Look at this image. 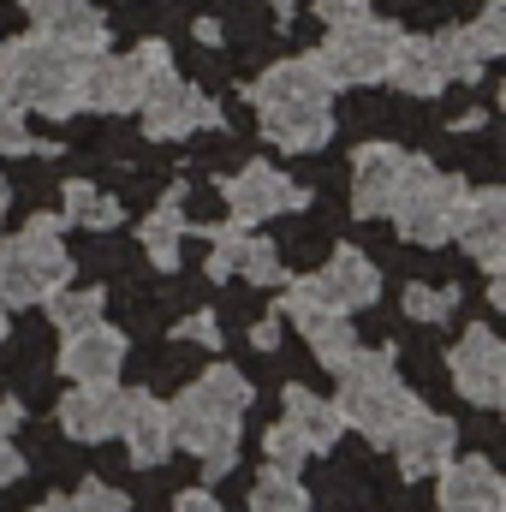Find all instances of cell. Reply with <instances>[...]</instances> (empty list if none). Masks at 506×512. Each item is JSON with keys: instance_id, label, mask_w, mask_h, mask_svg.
<instances>
[{"instance_id": "6da1fadb", "label": "cell", "mask_w": 506, "mask_h": 512, "mask_svg": "<svg viewBox=\"0 0 506 512\" xmlns=\"http://www.w3.org/2000/svg\"><path fill=\"white\" fill-rule=\"evenodd\" d=\"M78 66H84V54L30 30L18 42H0V96L18 102L24 114L66 120V114H78Z\"/></svg>"}, {"instance_id": "7a4b0ae2", "label": "cell", "mask_w": 506, "mask_h": 512, "mask_svg": "<svg viewBox=\"0 0 506 512\" xmlns=\"http://www.w3.org/2000/svg\"><path fill=\"white\" fill-rule=\"evenodd\" d=\"M340 376V393H334V405H340V417H346V429H358L364 441H381L387 447V435L405 423V411L417 405V393L399 382V370H393V346H376V352H352L346 358V370H334Z\"/></svg>"}, {"instance_id": "3957f363", "label": "cell", "mask_w": 506, "mask_h": 512, "mask_svg": "<svg viewBox=\"0 0 506 512\" xmlns=\"http://www.w3.org/2000/svg\"><path fill=\"white\" fill-rule=\"evenodd\" d=\"M465 191H471L465 179H453V173L429 167L423 155H405L387 215H393L399 239H411V245H453L459 215H465Z\"/></svg>"}, {"instance_id": "277c9868", "label": "cell", "mask_w": 506, "mask_h": 512, "mask_svg": "<svg viewBox=\"0 0 506 512\" xmlns=\"http://www.w3.org/2000/svg\"><path fill=\"white\" fill-rule=\"evenodd\" d=\"M66 215H30V227L18 239H0V298L12 304H48V292H60L72 280V256L60 245Z\"/></svg>"}, {"instance_id": "5b68a950", "label": "cell", "mask_w": 506, "mask_h": 512, "mask_svg": "<svg viewBox=\"0 0 506 512\" xmlns=\"http://www.w3.org/2000/svg\"><path fill=\"white\" fill-rule=\"evenodd\" d=\"M393 48H399V24L364 12V18L328 24V42L316 48V66L334 90H364V84H387Z\"/></svg>"}, {"instance_id": "8992f818", "label": "cell", "mask_w": 506, "mask_h": 512, "mask_svg": "<svg viewBox=\"0 0 506 512\" xmlns=\"http://www.w3.org/2000/svg\"><path fill=\"white\" fill-rule=\"evenodd\" d=\"M131 114L143 120V137H155V143H179L191 131H227V114L197 84H185L173 66H161V72L143 78V96H137Z\"/></svg>"}, {"instance_id": "52a82bcc", "label": "cell", "mask_w": 506, "mask_h": 512, "mask_svg": "<svg viewBox=\"0 0 506 512\" xmlns=\"http://www.w3.org/2000/svg\"><path fill=\"white\" fill-rule=\"evenodd\" d=\"M387 447H393V459H399V477H405V483H423V477H435V471L459 453V429H453V417L411 405L405 423L387 435Z\"/></svg>"}, {"instance_id": "ba28073f", "label": "cell", "mask_w": 506, "mask_h": 512, "mask_svg": "<svg viewBox=\"0 0 506 512\" xmlns=\"http://www.w3.org/2000/svg\"><path fill=\"white\" fill-rule=\"evenodd\" d=\"M447 370H453L459 393L471 405H483V411H495L506 399V346H501V334L483 328V322L459 334V346L447 352Z\"/></svg>"}, {"instance_id": "9c48e42d", "label": "cell", "mask_w": 506, "mask_h": 512, "mask_svg": "<svg viewBox=\"0 0 506 512\" xmlns=\"http://www.w3.org/2000/svg\"><path fill=\"white\" fill-rule=\"evenodd\" d=\"M221 197H227V221H233V227H256V221H268V215L304 209V185H292V179H286L280 167H268V161L239 167V173L221 185Z\"/></svg>"}, {"instance_id": "30bf717a", "label": "cell", "mask_w": 506, "mask_h": 512, "mask_svg": "<svg viewBox=\"0 0 506 512\" xmlns=\"http://www.w3.org/2000/svg\"><path fill=\"white\" fill-rule=\"evenodd\" d=\"M143 96V66L137 54H84L78 66V108L84 114H131Z\"/></svg>"}, {"instance_id": "8fae6325", "label": "cell", "mask_w": 506, "mask_h": 512, "mask_svg": "<svg viewBox=\"0 0 506 512\" xmlns=\"http://www.w3.org/2000/svg\"><path fill=\"white\" fill-rule=\"evenodd\" d=\"M30 30L48 42H66L72 54H102L108 48V18L90 0H24Z\"/></svg>"}, {"instance_id": "7c38bea8", "label": "cell", "mask_w": 506, "mask_h": 512, "mask_svg": "<svg viewBox=\"0 0 506 512\" xmlns=\"http://www.w3.org/2000/svg\"><path fill=\"white\" fill-rule=\"evenodd\" d=\"M453 239L477 256L483 274H501L506 268V191H495V185L465 191V215H459Z\"/></svg>"}, {"instance_id": "4fadbf2b", "label": "cell", "mask_w": 506, "mask_h": 512, "mask_svg": "<svg viewBox=\"0 0 506 512\" xmlns=\"http://www.w3.org/2000/svg\"><path fill=\"white\" fill-rule=\"evenodd\" d=\"M126 370V334L108 322H90L78 334H66L60 346V376L66 382H120Z\"/></svg>"}, {"instance_id": "5bb4252c", "label": "cell", "mask_w": 506, "mask_h": 512, "mask_svg": "<svg viewBox=\"0 0 506 512\" xmlns=\"http://www.w3.org/2000/svg\"><path fill=\"white\" fill-rule=\"evenodd\" d=\"M120 417H126L120 382H72V393L60 399V429L72 441H108L120 435Z\"/></svg>"}, {"instance_id": "9a60e30c", "label": "cell", "mask_w": 506, "mask_h": 512, "mask_svg": "<svg viewBox=\"0 0 506 512\" xmlns=\"http://www.w3.org/2000/svg\"><path fill=\"white\" fill-rule=\"evenodd\" d=\"M441 512H506V483L489 459H447L441 471Z\"/></svg>"}, {"instance_id": "2e32d148", "label": "cell", "mask_w": 506, "mask_h": 512, "mask_svg": "<svg viewBox=\"0 0 506 512\" xmlns=\"http://www.w3.org/2000/svg\"><path fill=\"white\" fill-rule=\"evenodd\" d=\"M245 96H251V108H292V102H334V84L322 78L316 54H298V60H280L262 78H251Z\"/></svg>"}, {"instance_id": "e0dca14e", "label": "cell", "mask_w": 506, "mask_h": 512, "mask_svg": "<svg viewBox=\"0 0 506 512\" xmlns=\"http://www.w3.org/2000/svg\"><path fill=\"white\" fill-rule=\"evenodd\" d=\"M120 435H126V459L137 471L173 459V411L155 399V393H126V417H120Z\"/></svg>"}, {"instance_id": "ac0fdd59", "label": "cell", "mask_w": 506, "mask_h": 512, "mask_svg": "<svg viewBox=\"0 0 506 512\" xmlns=\"http://www.w3.org/2000/svg\"><path fill=\"white\" fill-rule=\"evenodd\" d=\"M399 167H405V149H393V143H364L352 155V215L358 221L387 215L393 185H399Z\"/></svg>"}, {"instance_id": "d6986e66", "label": "cell", "mask_w": 506, "mask_h": 512, "mask_svg": "<svg viewBox=\"0 0 506 512\" xmlns=\"http://www.w3.org/2000/svg\"><path fill=\"white\" fill-rule=\"evenodd\" d=\"M179 411L209 417V423H245V411H251V382H245V370H233V364L203 370L197 382L179 393Z\"/></svg>"}, {"instance_id": "ffe728a7", "label": "cell", "mask_w": 506, "mask_h": 512, "mask_svg": "<svg viewBox=\"0 0 506 512\" xmlns=\"http://www.w3.org/2000/svg\"><path fill=\"white\" fill-rule=\"evenodd\" d=\"M316 286H322L328 310H346V316H352V310H364V304H376L381 298V268L364 251L340 245V251L328 256V268L316 274Z\"/></svg>"}, {"instance_id": "44dd1931", "label": "cell", "mask_w": 506, "mask_h": 512, "mask_svg": "<svg viewBox=\"0 0 506 512\" xmlns=\"http://www.w3.org/2000/svg\"><path fill=\"white\" fill-rule=\"evenodd\" d=\"M256 126H262V137H268L274 149H292V155H304V149H322V143L334 137V108H328V102L256 108Z\"/></svg>"}, {"instance_id": "7402d4cb", "label": "cell", "mask_w": 506, "mask_h": 512, "mask_svg": "<svg viewBox=\"0 0 506 512\" xmlns=\"http://www.w3.org/2000/svg\"><path fill=\"white\" fill-rule=\"evenodd\" d=\"M280 405H286V423L304 435V447H310V453H334V441L346 435V417H340V405H334V399H316L310 387L292 382L286 393H280Z\"/></svg>"}, {"instance_id": "603a6c76", "label": "cell", "mask_w": 506, "mask_h": 512, "mask_svg": "<svg viewBox=\"0 0 506 512\" xmlns=\"http://www.w3.org/2000/svg\"><path fill=\"white\" fill-rule=\"evenodd\" d=\"M387 84H393V90H405V96H441V90H447V72H441L435 42H429V36H405V30H399V48H393Z\"/></svg>"}, {"instance_id": "cb8c5ba5", "label": "cell", "mask_w": 506, "mask_h": 512, "mask_svg": "<svg viewBox=\"0 0 506 512\" xmlns=\"http://www.w3.org/2000/svg\"><path fill=\"white\" fill-rule=\"evenodd\" d=\"M179 203H185V185H173L161 203H155V215L143 221V251L155 268H179V245H185V215H179Z\"/></svg>"}, {"instance_id": "d4e9b609", "label": "cell", "mask_w": 506, "mask_h": 512, "mask_svg": "<svg viewBox=\"0 0 506 512\" xmlns=\"http://www.w3.org/2000/svg\"><path fill=\"white\" fill-rule=\"evenodd\" d=\"M66 221L72 227H90V233H114L120 221H126V209H120V197H108V191H96V185H84V179H66Z\"/></svg>"}, {"instance_id": "484cf974", "label": "cell", "mask_w": 506, "mask_h": 512, "mask_svg": "<svg viewBox=\"0 0 506 512\" xmlns=\"http://www.w3.org/2000/svg\"><path fill=\"white\" fill-rule=\"evenodd\" d=\"M435 42V54H441V72H447V84L459 78V84H477L483 78V48H477V36H471V24H453V30H435L429 36Z\"/></svg>"}, {"instance_id": "4316f807", "label": "cell", "mask_w": 506, "mask_h": 512, "mask_svg": "<svg viewBox=\"0 0 506 512\" xmlns=\"http://www.w3.org/2000/svg\"><path fill=\"white\" fill-rule=\"evenodd\" d=\"M102 310H108V292L102 286H60V292H48V316H54V328L60 334H78V328H90V322H102Z\"/></svg>"}, {"instance_id": "83f0119b", "label": "cell", "mask_w": 506, "mask_h": 512, "mask_svg": "<svg viewBox=\"0 0 506 512\" xmlns=\"http://www.w3.org/2000/svg\"><path fill=\"white\" fill-rule=\"evenodd\" d=\"M304 340H310V352H316L328 370H346V358L358 352V334H352V316H346V310H328L316 328H304Z\"/></svg>"}, {"instance_id": "f1b7e54d", "label": "cell", "mask_w": 506, "mask_h": 512, "mask_svg": "<svg viewBox=\"0 0 506 512\" xmlns=\"http://www.w3.org/2000/svg\"><path fill=\"white\" fill-rule=\"evenodd\" d=\"M251 512H310V495H304V483L292 471L262 465V477H256V489H251Z\"/></svg>"}, {"instance_id": "f546056e", "label": "cell", "mask_w": 506, "mask_h": 512, "mask_svg": "<svg viewBox=\"0 0 506 512\" xmlns=\"http://www.w3.org/2000/svg\"><path fill=\"white\" fill-rule=\"evenodd\" d=\"M233 274H245L256 286H280L286 280V262H280V251L268 239H251V227H245L239 233V251H233Z\"/></svg>"}, {"instance_id": "4dcf8cb0", "label": "cell", "mask_w": 506, "mask_h": 512, "mask_svg": "<svg viewBox=\"0 0 506 512\" xmlns=\"http://www.w3.org/2000/svg\"><path fill=\"white\" fill-rule=\"evenodd\" d=\"M0 155H54V143L24 126V108L6 96H0Z\"/></svg>"}, {"instance_id": "1f68e13d", "label": "cell", "mask_w": 506, "mask_h": 512, "mask_svg": "<svg viewBox=\"0 0 506 512\" xmlns=\"http://www.w3.org/2000/svg\"><path fill=\"white\" fill-rule=\"evenodd\" d=\"M262 459H268L274 471H292V477H298V471H304V465H310L316 453L304 447V435H298L292 423H274V429L262 435Z\"/></svg>"}, {"instance_id": "d6a6232c", "label": "cell", "mask_w": 506, "mask_h": 512, "mask_svg": "<svg viewBox=\"0 0 506 512\" xmlns=\"http://www.w3.org/2000/svg\"><path fill=\"white\" fill-rule=\"evenodd\" d=\"M36 512H126V495H114L108 483H78V495H54V501H42Z\"/></svg>"}, {"instance_id": "836d02e7", "label": "cell", "mask_w": 506, "mask_h": 512, "mask_svg": "<svg viewBox=\"0 0 506 512\" xmlns=\"http://www.w3.org/2000/svg\"><path fill=\"white\" fill-rule=\"evenodd\" d=\"M471 36H477L483 60H501L506 54V0H489V6H483V18L471 24Z\"/></svg>"}, {"instance_id": "e575fe53", "label": "cell", "mask_w": 506, "mask_h": 512, "mask_svg": "<svg viewBox=\"0 0 506 512\" xmlns=\"http://www.w3.org/2000/svg\"><path fill=\"white\" fill-rule=\"evenodd\" d=\"M447 304H453V292H429V286H405V310H411L417 322H447Z\"/></svg>"}, {"instance_id": "d590c367", "label": "cell", "mask_w": 506, "mask_h": 512, "mask_svg": "<svg viewBox=\"0 0 506 512\" xmlns=\"http://www.w3.org/2000/svg\"><path fill=\"white\" fill-rule=\"evenodd\" d=\"M179 340H197V346H209V352H221V322L209 316V310H197V316H185L179 328H173Z\"/></svg>"}, {"instance_id": "8d00e7d4", "label": "cell", "mask_w": 506, "mask_h": 512, "mask_svg": "<svg viewBox=\"0 0 506 512\" xmlns=\"http://www.w3.org/2000/svg\"><path fill=\"white\" fill-rule=\"evenodd\" d=\"M370 0H316V18L322 24H346V18H364Z\"/></svg>"}, {"instance_id": "74e56055", "label": "cell", "mask_w": 506, "mask_h": 512, "mask_svg": "<svg viewBox=\"0 0 506 512\" xmlns=\"http://www.w3.org/2000/svg\"><path fill=\"white\" fill-rule=\"evenodd\" d=\"M137 66H143V78H149V72H161V66H173V48L149 36V42H137Z\"/></svg>"}, {"instance_id": "f35d334b", "label": "cell", "mask_w": 506, "mask_h": 512, "mask_svg": "<svg viewBox=\"0 0 506 512\" xmlns=\"http://www.w3.org/2000/svg\"><path fill=\"white\" fill-rule=\"evenodd\" d=\"M173 512H221V495H209V489H185V495L173 501Z\"/></svg>"}, {"instance_id": "ab89813d", "label": "cell", "mask_w": 506, "mask_h": 512, "mask_svg": "<svg viewBox=\"0 0 506 512\" xmlns=\"http://www.w3.org/2000/svg\"><path fill=\"white\" fill-rule=\"evenodd\" d=\"M251 346H256V352H274V346H280V316L256 322V328H251Z\"/></svg>"}, {"instance_id": "60d3db41", "label": "cell", "mask_w": 506, "mask_h": 512, "mask_svg": "<svg viewBox=\"0 0 506 512\" xmlns=\"http://www.w3.org/2000/svg\"><path fill=\"white\" fill-rule=\"evenodd\" d=\"M18 423H24V405H18V399H0V441H12Z\"/></svg>"}, {"instance_id": "b9f144b4", "label": "cell", "mask_w": 506, "mask_h": 512, "mask_svg": "<svg viewBox=\"0 0 506 512\" xmlns=\"http://www.w3.org/2000/svg\"><path fill=\"white\" fill-rule=\"evenodd\" d=\"M18 471H24V459L12 453V441H0V489H6V483H12Z\"/></svg>"}, {"instance_id": "7bdbcfd3", "label": "cell", "mask_w": 506, "mask_h": 512, "mask_svg": "<svg viewBox=\"0 0 506 512\" xmlns=\"http://www.w3.org/2000/svg\"><path fill=\"white\" fill-rule=\"evenodd\" d=\"M191 36H197L203 48H215V42H221V24H215V18H197V30H191Z\"/></svg>"}, {"instance_id": "ee69618b", "label": "cell", "mask_w": 506, "mask_h": 512, "mask_svg": "<svg viewBox=\"0 0 506 512\" xmlns=\"http://www.w3.org/2000/svg\"><path fill=\"white\" fill-rule=\"evenodd\" d=\"M274 12H280V24H292V0H274Z\"/></svg>"}, {"instance_id": "f6af8a7d", "label": "cell", "mask_w": 506, "mask_h": 512, "mask_svg": "<svg viewBox=\"0 0 506 512\" xmlns=\"http://www.w3.org/2000/svg\"><path fill=\"white\" fill-rule=\"evenodd\" d=\"M6 203H12V185H6V173H0V215H6Z\"/></svg>"}, {"instance_id": "bcb514c9", "label": "cell", "mask_w": 506, "mask_h": 512, "mask_svg": "<svg viewBox=\"0 0 506 512\" xmlns=\"http://www.w3.org/2000/svg\"><path fill=\"white\" fill-rule=\"evenodd\" d=\"M0 334H6V298H0Z\"/></svg>"}, {"instance_id": "7dc6e473", "label": "cell", "mask_w": 506, "mask_h": 512, "mask_svg": "<svg viewBox=\"0 0 506 512\" xmlns=\"http://www.w3.org/2000/svg\"><path fill=\"white\" fill-rule=\"evenodd\" d=\"M0 42H6V36H0Z\"/></svg>"}]
</instances>
